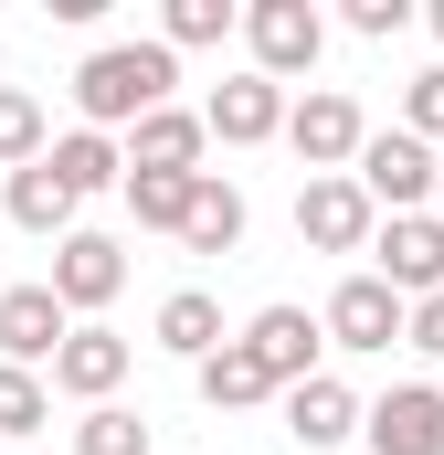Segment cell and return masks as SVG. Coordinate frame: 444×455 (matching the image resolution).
Returning <instances> with one entry per match:
<instances>
[{"label":"cell","mask_w":444,"mask_h":455,"mask_svg":"<svg viewBox=\"0 0 444 455\" xmlns=\"http://www.w3.org/2000/svg\"><path fill=\"white\" fill-rule=\"evenodd\" d=\"M318 349H329V339H318V318H307V307H286V297L243 318V360H254V371H265L275 392H297V381H318Z\"/></svg>","instance_id":"7"},{"label":"cell","mask_w":444,"mask_h":455,"mask_svg":"<svg viewBox=\"0 0 444 455\" xmlns=\"http://www.w3.org/2000/svg\"><path fill=\"white\" fill-rule=\"evenodd\" d=\"M170 85H180V53L170 43H96L75 64V116L107 138V127H138L148 107H170Z\"/></svg>","instance_id":"1"},{"label":"cell","mask_w":444,"mask_h":455,"mask_svg":"<svg viewBox=\"0 0 444 455\" xmlns=\"http://www.w3.org/2000/svg\"><path fill=\"white\" fill-rule=\"evenodd\" d=\"M370 202H360V180L349 170H329V180H307L297 191V243H318V254H370Z\"/></svg>","instance_id":"8"},{"label":"cell","mask_w":444,"mask_h":455,"mask_svg":"<svg viewBox=\"0 0 444 455\" xmlns=\"http://www.w3.org/2000/svg\"><path fill=\"white\" fill-rule=\"evenodd\" d=\"M222 339H233V329H222V307L202 297V286H180V297H159V349H180V360H212Z\"/></svg>","instance_id":"20"},{"label":"cell","mask_w":444,"mask_h":455,"mask_svg":"<svg viewBox=\"0 0 444 455\" xmlns=\"http://www.w3.org/2000/svg\"><path fill=\"white\" fill-rule=\"evenodd\" d=\"M243 223H254V212H243V191H233L222 170H202V180H191V212H180V243H191V254H233Z\"/></svg>","instance_id":"17"},{"label":"cell","mask_w":444,"mask_h":455,"mask_svg":"<svg viewBox=\"0 0 444 455\" xmlns=\"http://www.w3.org/2000/svg\"><path fill=\"white\" fill-rule=\"evenodd\" d=\"M43 170H53V180L75 191V212H85L96 191H116V180H127V159H116V138H96V127H64V138L43 148Z\"/></svg>","instance_id":"16"},{"label":"cell","mask_w":444,"mask_h":455,"mask_svg":"<svg viewBox=\"0 0 444 455\" xmlns=\"http://www.w3.org/2000/svg\"><path fill=\"white\" fill-rule=\"evenodd\" d=\"M43 424H53V392H43L32 371L0 360V435H43Z\"/></svg>","instance_id":"25"},{"label":"cell","mask_w":444,"mask_h":455,"mask_svg":"<svg viewBox=\"0 0 444 455\" xmlns=\"http://www.w3.org/2000/svg\"><path fill=\"white\" fill-rule=\"evenodd\" d=\"M360 435H370V455H444V392L434 381L381 392V403L360 413Z\"/></svg>","instance_id":"11"},{"label":"cell","mask_w":444,"mask_h":455,"mask_svg":"<svg viewBox=\"0 0 444 455\" xmlns=\"http://www.w3.org/2000/svg\"><path fill=\"white\" fill-rule=\"evenodd\" d=\"M370 254H381L370 275H381L402 307L444 286V223H434V212H392V223H370Z\"/></svg>","instance_id":"5"},{"label":"cell","mask_w":444,"mask_h":455,"mask_svg":"<svg viewBox=\"0 0 444 455\" xmlns=\"http://www.w3.org/2000/svg\"><path fill=\"white\" fill-rule=\"evenodd\" d=\"M243 43H254V75L265 85H297V75H318L329 21H318V0H254L243 11Z\"/></svg>","instance_id":"3"},{"label":"cell","mask_w":444,"mask_h":455,"mask_svg":"<svg viewBox=\"0 0 444 455\" xmlns=\"http://www.w3.org/2000/svg\"><path fill=\"white\" fill-rule=\"evenodd\" d=\"M222 32H243V11H233V0H170V11H159V43H170V53L222 43Z\"/></svg>","instance_id":"22"},{"label":"cell","mask_w":444,"mask_h":455,"mask_svg":"<svg viewBox=\"0 0 444 455\" xmlns=\"http://www.w3.org/2000/svg\"><path fill=\"white\" fill-rule=\"evenodd\" d=\"M202 138H222V148H265V138H286V85H265V75H233V85H212Z\"/></svg>","instance_id":"12"},{"label":"cell","mask_w":444,"mask_h":455,"mask_svg":"<svg viewBox=\"0 0 444 455\" xmlns=\"http://www.w3.org/2000/svg\"><path fill=\"white\" fill-rule=\"evenodd\" d=\"M434 223H444V170H434Z\"/></svg>","instance_id":"30"},{"label":"cell","mask_w":444,"mask_h":455,"mask_svg":"<svg viewBox=\"0 0 444 455\" xmlns=\"http://www.w3.org/2000/svg\"><path fill=\"white\" fill-rule=\"evenodd\" d=\"M64 307H53V286H11L0 297V360L11 371H53V349H64Z\"/></svg>","instance_id":"14"},{"label":"cell","mask_w":444,"mask_h":455,"mask_svg":"<svg viewBox=\"0 0 444 455\" xmlns=\"http://www.w3.org/2000/svg\"><path fill=\"white\" fill-rule=\"evenodd\" d=\"M191 381H202V403H212V413H254V403H275V381L243 360V339H222L212 360H191Z\"/></svg>","instance_id":"18"},{"label":"cell","mask_w":444,"mask_h":455,"mask_svg":"<svg viewBox=\"0 0 444 455\" xmlns=\"http://www.w3.org/2000/svg\"><path fill=\"white\" fill-rule=\"evenodd\" d=\"M360 138H370V116L349 107L338 85H318V96H297V107H286V148L307 159V180L349 170V159H360Z\"/></svg>","instance_id":"6"},{"label":"cell","mask_w":444,"mask_h":455,"mask_svg":"<svg viewBox=\"0 0 444 455\" xmlns=\"http://www.w3.org/2000/svg\"><path fill=\"white\" fill-rule=\"evenodd\" d=\"M424 21H434V43H444V0H434V11H424Z\"/></svg>","instance_id":"29"},{"label":"cell","mask_w":444,"mask_h":455,"mask_svg":"<svg viewBox=\"0 0 444 455\" xmlns=\"http://www.w3.org/2000/svg\"><path fill=\"white\" fill-rule=\"evenodd\" d=\"M191 180H202V170H191ZM191 180H148V170H127L116 191H127L138 233H180V212H191Z\"/></svg>","instance_id":"23"},{"label":"cell","mask_w":444,"mask_h":455,"mask_svg":"<svg viewBox=\"0 0 444 455\" xmlns=\"http://www.w3.org/2000/svg\"><path fill=\"white\" fill-rule=\"evenodd\" d=\"M434 148L424 138H402V127H370L360 138V159H349V180H360V202L392 223V212H434Z\"/></svg>","instance_id":"2"},{"label":"cell","mask_w":444,"mask_h":455,"mask_svg":"<svg viewBox=\"0 0 444 455\" xmlns=\"http://www.w3.org/2000/svg\"><path fill=\"white\" fill-rule=\"evenodd\" d=\"M402 138H424V148L444 138V64H424V75L402 85Z\"/></svg>","instance_id":"26"},{"label":"cell","mask_w":444,"mask_h":455,"mask_svg":"<svg viewBox=\"0 0 444 455\" xmlns=\"http://www.w3.org/2000/svg\"><path fill=\"white\" fill-rule=\"evenodd\" d=\"M318 339L329 349H392L402 339V297L381 275H338V297L318 307Z\"/></svg>","instance_id":"9"},{"label":"cell","mask_w":444,"mask_h":455,"mask_svg":"<svg viewBox=\"0 0 444 455\" xmlns=\"http://www.w3.org/2000/svg\"><path fill=\"white\" fill-rule=\"evenodd\" d=\"M402 339H413V349H434V360H444V286H434V297H413V307H402Z\"/></svg>","instance_id":"28"},{"label":"cell","mask_w":444,"mask_h":455,"mask_svg":"<svg viewBox=\"0 0 444 455\" xmlns=\"http://www.w3.org/2000/svg\"><path fill=\"white\" fill-rule=\"evenodd\" d=\"M0 202H11V223H21V233H53V243L75 233V191H64L43 159H32V170H11V191H0Z\"/></svg>","instance_id":"19"},{"label":"cell","mask_w":444,"mask_h":455,"mask_svg":"<svg viewBox=\"0 0 444 455\" xmlns=\"http://www.w3.org/2000/svg\"><path fill=\"white\" fill-rule=\"evenodd\" d=\"M75 455H148V413H127V403H85Z\"/></svg>","instance_id":"21"},{"label":"cell","mask_w":444,"mask_h":455,"mask_svg":"<svg viewBox=\"0 0 444 455\" xmlns=\"http://www.w3.org/2000/svg\"><path fill=\"white\" fill-rule=\"evenodd\" d=\"M275 403H286V435H297V445H318V455L360 435V392H349L338 371H318V381H297V392H275Z\"/></svg>","instance_id":"15"},{"label":"cell","mask_w":444,"mask_h":455,"mask_svg":"<svg viewBox=\"0 0 444 455\" xmlns=\"http://www.w3.org/2000/svg\"><path fill=\"white\" fill-rule=\"evenodd\" d=\"M53 148V127H43V107L21 96V85H0V170H32Z\"/></svg>","instance_id":"24"},{"label":"cell","mask_w":444,"mask_h":455,"mask_svg":"<svg viewBox=\"0 0 444 455\" xmlns=\"http://www.w3.org/2000/svg\"><path fill=\"white\" fill-rule=\"evenodd\" d=\"M402 21H413V0H349V32H360V43H392Z\"/></svg>","instance_id":"27"},{"label":"cell","mask_w":444,"mask_h":455,"mask_svg":"<svg viewBox=\"0 0 444 455\" xmlns=\"http://www.w3.org/2000/svg\"><path fill=\"white\" fill-rule=\"evenodd\" d=\"M43 286H53V307H64V318H96L116 286H127V243L75 223L64 243H53V275H43Z\"/></svg>","instance_id":"4"},{"label":"cell","mask_w":444,"mask_h":455,"mask_svg":"<svg viewBox=\"0 0 444 455\" xmlns=\"http://www.w3.org/2000/svg\"><path fill=\"white\" fill-rule=\"evenodd\" d=\"M127 371H138V349L116 339V329H96V318H75L64 349H53V392H75V403H116Z\"/></svg>","instance_id":"10"},{"label":"cell","mask_w":444,"mask_h":455,"mask_svg":"<svg viewBox=\"0 0 444 455\" xmlns=\"http://www.w3.org/2000/svg\"><path fill=\"white\" fill-rule=\"evenodd\" d=\"M202 148H212V138H202V116H191V107H148L138 127H127V148H116V159H127V170H148V180H191V170H202Z\"/></svg>","instance_id":"13"}]
</instances>
